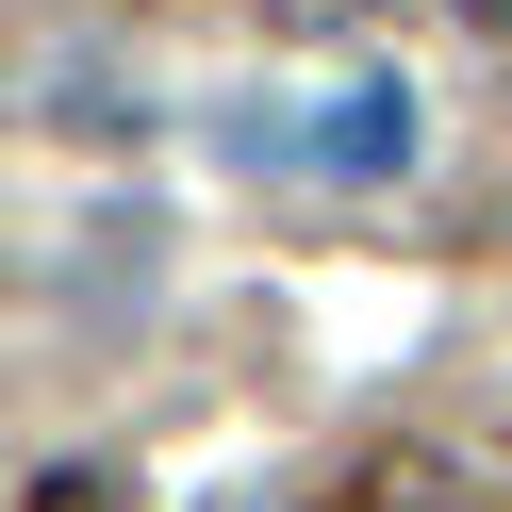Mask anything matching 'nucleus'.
<instances>
[{"mask_svg": "<svg viewBox=\"0 0 512 512\" xmlns=\"http://www.w3.org/2000/svg\"><path fill=\"white\" fill-rule=\"evenodd\" d=\"M248 149H281V166H314V182H397L413 166V83H331V100H298V116H248Z\"/></svg>", "mask_w": 512, "mask_h": 512, "instance_id": "1", "label": "nucleus"}, {"mask_svg": "<svg viewBox=\"0 0 512 512\" xmlns=\"http://www.w3.org/2000/svg\"><path fill=\"white\" fill-rule=\"evenodd\" d=\"M34 512H116V496H100V479H50V496H34Z\"/></svg>", "mask_w": 512, "mask_h": 512, "instance_id": "2", "label": "nucleus"}]
</instances>
